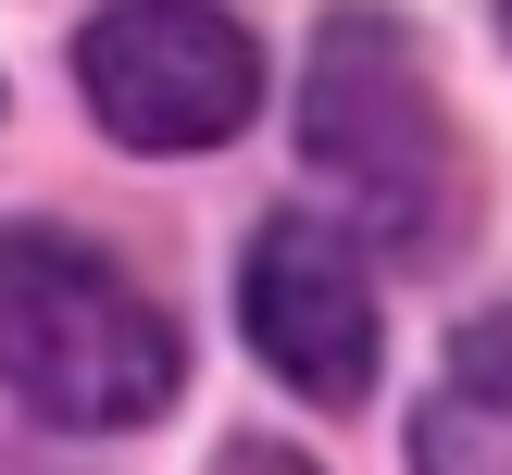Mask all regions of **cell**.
Returning a JSON list of instances; mask_svg holds the SVG:
<instances>
[{
    "label": "cell",
    "instance_id": "1",
    "mask_svg": "<svg viewBox=\"0 0 512 475\" xmlns=\"http://www.w3.org/2000/svg\"><path fill=\"white\" fill-rule=\"evenodd\" d=\"M188 375L163 300L75 225H0V388L63 438H125Z\"/></svg>",
    "mask_w": 512,
    "mask_h": 475
},
{
    "label": "cell",
    "instance_id": "2",
    "mask_svg": "<svg viewBox=\"0 0 512 475\" xmlns=\"http://www.w3.org/2000/svg\"><path fill=\"white\" fill-rule=\"evenodd\" d=\"M300 150L313 175H338V200L375 225V238H438L450 213V113L438 75H425V38L375 0L313 25V63H300Z\"/></svg>",
    "mask_w": 512,
    "mask_h": 475
},
{
    "label": "cell",
    "instance_id": "3",
    "mask_svg": "<svg viewBox=\"0 0 512 475\" xmlns=\"http://www.w3.org/2000/svg\"><path fill=\"white\" fill-rule=\"evenodd\" d=\"M75 88L125 150H225L263 113V50L225 0H100L75 38Z\"/></svg>",
    "mask_w": 512,
    "mask_h": 475
},
{
    "label": "cell",
    "instance_id": "4",
    "mask_svg": "<svg viewBox=\"0 0 512 475\" xmlns=\"http://www.w3.org/2000/svg\"><path fill=\"white\" fill-rule=\"evenodd\" d=\"M238 325H250V350H263L300 400H325V413H350V400L375 388V350H388V313H375V288H363V250H350L338 225H313V213H275L263 238H250Z\"/></svg>",
    "mask_w": 512,
    "mask_h": 475
},
{
    "label": "cell",
    "instance_id": "5",
    "mask_svg": "<svg viewBox=\"0 0 512 475\" xmlns=\"http://www.w3.org/2000/svg\"><path fill=\"white\" fill-rule=\"evenodd\" d=\"M413 475H512V313H475L450 338L413 413Z\"/></svg>",
    "mask_w": 512,
    "mask_h": 475
},
{
    "label": "cell",
    "instance_id": "6",
    "mask_svg": "<svg viewBox=\"0 0 512 475\" xmlns=\"http://www.w3.org/2000/svg\"><path fill=\"white\" fill-rule=\"evenodd\" d=\"M225 475H313V450H288V438H238V450H225Z\"/></svg>",
    "mask_w": 512,
    "mask_h": 475
},
{
    "label": "cell",
    "instance_id": "7",
    "mask_svg": "<svg viewBox=\"0 0 512 475\" xmlns=\"http://www.w3.org/2000/svg\"><path fill=\"white\" fill-rule=\"evenodd\" d=\"M500 38H512V0H500Z\"/></svg>",
    "mask_w": 512,
    "mask_h": 475
}]
</instances>
